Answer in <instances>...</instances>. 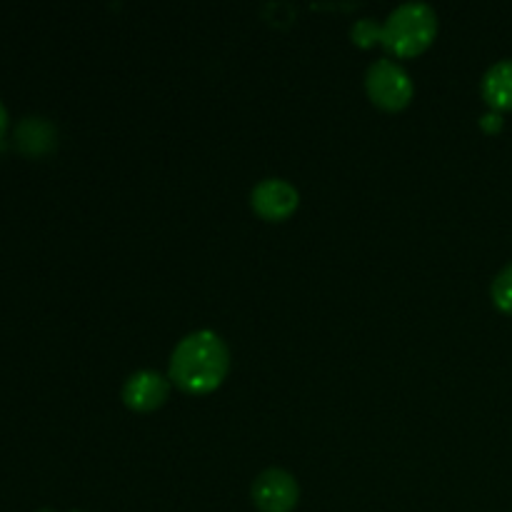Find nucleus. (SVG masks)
<instances>
[{
    "label": "nucleus",
    "mask_w": 512,
    "mask_h": 512,
    "mask_svg": "<svg viewBox=\"0 0 512 512\" xmlns=\"http://www.w3.org/2000/svg\"><path fill=\"white\" fill-rule=\"evenodd\" d=\"M230 370V350L213 330H195L170 355V380L183 393L208 395L223 385Z\"/></svg>",
    "instance_id": "obj_1"
},
{
    "label": "nucleus",
    "mask_w": 512,
    "mask_h": 512,
    "mask_svg": "<svg viewBox=\"0 0 512 512\" xmlns=\"http://www.w3.org/2000/svg\"><path fill=\"white\" fill-rule=\"evenodd\" d=\"M365 90L378 108L403 110L413 100L415 85L403 65L390 58H380L365 73Z\"/></svg>",
    "instance_id": "obj_3"
},
{
    "label": "nucleus",
    "mask_w": 512,
    "mask_h": 512,
    "mask_svg": "<svg viewBox=\"0 0 512 512\" xmlns=\"http://www.w3.org/2000/svg\"><path fill=\"white\" fill-rule=\"evenodd\" d=\"M73 512H83V510H73Z\"/></svg>",
    "instance_id": "obj_14"
},
{
    "label": "nucleus",
    "mask_w": 512,
    "mask_h": 512,
    "mask_svg": "<svg viewBox=\"0 0 512 512\" xmlns=\"http://www.w3.org/2000/svg\"><path fill=\"white\" fill-rule=\"evenodd\" d=\"M438 33V15L428 3H403L388 15L380 33V43L398 58L420 55Z\"/></svg>",
    "instance_id": "obj_2"
},
{
    "label": "nucleus",
    "mask_w": 512,
    "mask_h": 512,
    "mask_svg": "<svg viewBox=\"0 0 512 512\" xmlns=\"http://www.w3.org/2000/svg\"><path fill=\"white\" fill-rule=\"evenodd\" d=\"M40 512H50V510H40Z\"/></svg>",
    "instance_id": "obj_13"
},
{
    "label": "nucleus",
    "mask_w": 512,
    "mask_h": 512,
    "mask_svg": "<svg viewBox=\"0 0 512 512\" xmlns=\"http://www.w3.org/2000/svg\"><path fill=\"white\" fill-rule=\"evenodd\" d=\"M250 205L265 220H285L298 210L300 193L283 178L260 180L250 193Z\"/></svg>",
    "instance_id": "obj_5"
},
{
    "label": "nucleus",
    "mask_w": 512,
    "mask_h": 512,
    "mask_svg": "<svg viewBox=\"0 0 512 512\" xmlns=\"http://www.w3.org/2000/svg\"><path fill=\"white\" fill-rule=\"evenodd\" d=\"M490 295H493L495 308L512 315V263L505 265V268L495 275L493 285H490Z\"/></svg>",
    "instance_id": "obj_9"
},
{
    "label": "nucleus",
    "mask_w": 512,
    "mask_h": 512,
    "mask_svg": "<svg viewBox=\"0 0 512 512\" xmlns=\"http://www.w3.org/2000/svg\"><path fill=\"white\" fill-rule=\"evenodd\" d=\"M480 125H483V130H488V133H498V130H503V115H500L498 110H493V113L483 115Z\"/></svg>",
    "instance_id": "obj_11"
},
{
    "label": "nucleus",
    "mask_w": 512,
    "mask_h": 512,
    "mask_svg": "<svg viewBox=\"0 0 512 512\" xmlns=\"http://www.w3.org/2000/svg\"><path fill=\"white\" fill-rule=\"evenodd\" d=\"M5 130H8V110H5V105L0 103V138L5 135Z\"/></svg>",
    "instance_id": "obj_12"
},
{
    "label": "nucleus",
    "mask_w": 512,
    "mask_h": 512,
    "mask_svg": "<svg viewBox=\"0 0 512 512\" xmlns=\"http://www.w3.org/2000/svg\"><path fill=\"white\" fill-rule=\"evenodd\" d=\"M483 98L493 110H512V58L498 60L483 75Z\"/></svg>",
    "instance_id": "obj_7"
},
{
    "label": "nucleus",
    "mask_w": 512,
    "mask_h": 512,
    "mask_svg": "<svg viewBox=\"0 0 512 512\" xmlns=\"http://www.w3.org/2000/svg\"><path fill=\"white\" fill-rule=\"evenodd\" d=\"M250 495L260 512H293L300 500V485L288 470L268 468L255 478Z\"/></svg>",
    "instance_id": "obj_4"
},
{
    "label": "nucleus",
    "mask_w": 512,
    "mask_h": 512,
    "mask_svg": "<svg viewBox=\"0 0 512 512\" xmlns=\"http://www.w3.org/2000/svg\"><path fill=\"white\" fill-rule=\"evenodd\" d=\"M170 383L158 370H138L123 385V403L135 413H153L168 400Z\"/></svg>",
    "instance_id": "obj_6"
},
{
    "label": "nucleus",
    "mask_w": 512,
    "mask_h": 512,
    "mask_svg": "<svg viewBox=\"0 0 512 512\" xmlns=\"http://www.w3.org/2000/svg\"><path fill=\"white\" fill-rule=\"evenodd\" d=\"M18 133H28V138H18L20 148H23L25 153H43L50 145L45 143V140L53 138V128H50L43 118H25L23 125L18 128Z\"/></svg>",
    "instance_id": "obj_8"
},
{
    "label": "nucleus",
    "mask_w": 512,
    "mask_h": 512,
    "mask_svg": "<svg viewBox=\"0 0 512 512\" xmlns=\"http://www.w3.org/2000/svg\"><path fill=\"white\" fill-rule=\"evenodd\" d=\"M380 33H383V28H378V25H375L370 18L358 20V23L353 25V38H355V43H360V45L375 43V40H380Z\"/></svg>",
    "instance_id": "obj_10"
}]
</instances>
